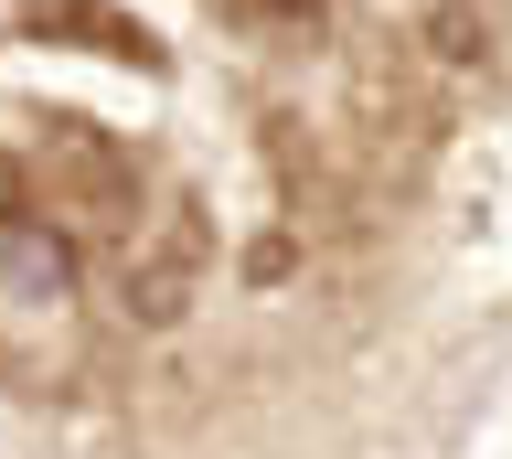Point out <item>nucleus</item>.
Wrapping results in <instances>:
<instances>
[{
  "label": "nucleus",
  "mask_w": 512,
  "mask_h": 459,
  "mask_svg": "<svg viewBox=\"0 0 512 459\" xmlns=\"http://www.w3.org/2000/svg\"><path fill=\"white\" fill-rule=\"evenodd\" d=\"M416 54L448 65V75H480L491 65V11H480V0H438V11L416 22Z\"/></svg>",
  "instance_id": "nucleus-4"
},
{
  "label": "nucleus",
  "mask_w": 512,
  "mask_h": 459,
  "mask_svg": "<svg viewBox=\"0 0 512 459\" xmlns=\"http://www.w3.org/2000/svg\"><path fill=\"white\" fill-rule=\"evenodd\" d=\"M224 11H235L246 33H310V22L331 11V0H224Z\"/></svg>",
  "instance_id": "nucleus-5"
},
{
  "label": "nucleus",
  "mask_w": 512,
  "mask_h": 459,
  "mask_svg": "<svg viewBox=\"0 0 512 459\" xmlns=\"http://www.w3.org/2000/svg\"><path fill=\"white\" fill-rule=\"evenodd\" d=\"M192 267H203V214L171 203V257H139V267H128V321H139V331H171L192 310Z\"/></svg>",
  "instance_id": "nucleus-1"
},
{
  "label": "nucleus",
  "mask_w": 512,
  "mask_h": 459,
  "mask_svg": "<svg viewBox=\"0 0 512 459\" xmlns=\"http://www.w3.org/2000/svg\"><path fill=\"white\" fill-rule=\"evenodd\" d=\"M32 43H96V54H118V65H160V43L128 22V11H107V0H43L32 11Z\"/></svg>",
  "instance_id": "nucleus-3"
},
{
  "label": "nucleus",
  "mask_w": 512,
  "mask_h": 459,
  "mask_svg": "<svg viewBox=\"0 0 512 459\" xmlns=\"http://www.w3.org/2000/svg\"><path fill=\"white\" fill-rule=\"evenodd\" d=\"M75 278H86V246H75V235L32 225V214H11V225H0V289H22V299H64Z\"/></svg>",
  "instance_id": "nucleus-2"
}]
</instances>
